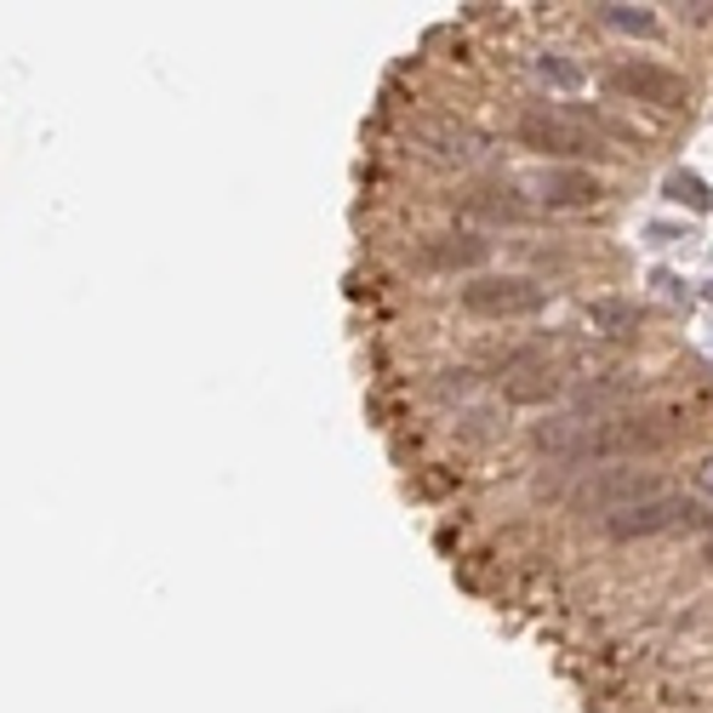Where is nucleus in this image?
I'll list each match as a JSON object with an SVG mask.
<instances>
[{
  "label": "nucleus",
  "mask_w": 713,
  "mask_h": 713,
  "mask_svg": "<svg viewBox=\"0 0 713 713\" xmlns=\"http://www.w3.org/2000/svg\"><path fill=\"white\" fill-rule=\"evenodd\" d=\"M463 302L474 314H491V320H520V314H537L548 302V292L525 274H479L463 286Z\"/></svg>",
  "instance_id": "obj_1"
},
{
  "label": "nucleus",
  "mask_w": 713,
  "mask_h": 713,
  "mask_svg": "<svg viewBox=\"0 0 713 713\" xmlns=\"http://www.w3.org/2000/svg\"><path fill=\"white\" fill-rule=\"evenodd\" d=\"M702 520V508L691 497H645V502H633V508H617V514H605V531L617 543H633V537H656V531H674V525H691Z\"/></svg>",
  "instance_id": "obj_2"
},
{
  "label": "nucleus",
  "mask_w": 713,
  "mask_h": 713,
  "mask_svg": "<svg viewBox=\"0 0 713 713\" xmlns=\"http://www.w3.org/2000/svg\"><path fill=\"white\" fill-rule=\"evenodd\" d=\"M520 138L531 148H543V155H571V161H582V155H594V148H599V138L589 132V126L571 120V115H559V109L520 115Z\"/></svg>",
  "instance_id": "obj_3"
},
{
  "label": "nucleus",
  "mask_w": 713,
  "mask_h": 713,
  "mask_svg": "<svg viewBox=\"0 0 713 713\" xmlns=\"http://www.w3.org/2000/svg\"><path fill=\"white\" fill-rule=\"evenodd\" d=\"M610 92L622 97H640V104H656V109H685V74L662 69V63H645V58H628L610 69Z\"/></svg>",
  "instance_id": "obj_4"
},
{
  "label": "nucleus",
  "mask_w": 713,
  "mask_h": 713,
  "mask_svg": "<svg viewBox=\"0 0 713 713\" xmlns=\"http://www.w3.org/2000/svg\"><path fill=\"white\" fill-rule=\"evenodd\" d=\"M589 497L594 508H605V514H617V508H633V502H645V497H662V479L651 468H605L589 479Z\"/></svg>",
  "instance_id": "obj_5"
},
{
  "label": "nucleus",
  "mask_w": 713,
  "mask_h": 713,
  "mask_svg": "<svg viewBox=\"0 0 713 713\" xmlns=\"http://www.w3.org/2000/svg\"><path fill=\"white\" fill-rule=\"evenodd\" d=\"M417 138H423V143H435V148H428V161H440V166H463V161H474L479 148H486V138H479L474 126H451V120L423 126Z\"/></svg>",
  "instance_id": "obj_6"
},
{
  "label": "nucleus",
  "mask_w": 713,
  "mask_h": 713,
  "mask_svg": "<svg viewBox=\"0 0 713 713\" xmlns=\"http://www.w3.org/2000/svg\"><path fill=\"white\" fill-rule=\"evenodd\" d=\"M486 258H491V240H479V235H440L423 246L428 269H479Z\"/></svg>",
  "instance_id": "obj_7"
},
{
  "label": "nucleus",
  "mask_w": 713,
  "mask_h": 713,
  "mask_svg": "<svg viewBox=\"0 0 713 713\" xmlns=\"http://www.w3.org/2000/svg\"><path fill=\"white\" fill-rule=\"evenodd\" d=\"M537 200L543 206H589V200H599V177L594 171H543Z\"/></svg>",
  "instance_id": "obj_8"
},
{
  "label": "nucleus",
  "mask_w": 713,
  "mask_h": 713,
  "mask_svg": "<svg viewBox=\"0 0 713 713\" xmlns=\"http://www.w3.org/2000/svg\"><path fill=\"white\" fill-rule=\"evenodd\" d=\"M508 371H514V383H508V400H554V371L537 360V354H520V360L514 366H508Z\"/></svg>",
  "instance_id": "obj_9"
},
{
  "label": "nucleus",
  "mask_w": 713,
  "mask_h": 713,
  "mask_svg": "<svg viewBox=\"0 0 713 713\" xmlns=\"http://www.w3.org/2000/svg\"><path fill=\"white\" fill-rule=\"evenodd\" d=\"M589 320H594V331L622 337V331L640 320V309H633V302H622V297H599V302H589Z\"/></svg>",
  "instance_id": "obj_10"
},
{
  "label": "nucleus",
  "mask_w": 713,
  "mask_h": 713,
  "mask_svg": "<svg viewBox=\"0 0 713 713\" xmlns=\"http://www.w3.org/2000/svg\"><path fill=\"white\" fill-rule=\"evenodd\" d=\"M668 200H679V206H691V212H708V206H713L708 183H702V177H691V171H674V177H668Z\"/></svg>",
  "instance_id": "obj_11"
},
{
  "label": "nucleus",
  "mask_w": 713,
  "mask_h": 713,
  "mask_svg": "<svg viewBox=\"0 0 713 713\" xmlns=\"http://www.w3.org/2000/svg\"><path fill=\"white\" fill-rule=\"evenodd\" d=\"M599 12H605L610 29H622V35H651L656 29V12H645V7H599Z\"/></svg>",
  "instance_id": "obj_12"
},
{
  "label": "nucleus",
  "mask_w": 713,
  "mask_h": 713,
  "mask_svg": "<svg viewBox=\"0 0 713 713\" xmlns=\"http://www.w3.org/2000/svg\"><path fill=\"white\" fill-rule=\"evenodd\" d=\"M479 212H491V217H525V206L520 200H474Z\"/></svg>",
  "instance_id": "obj_13"
},
{
  "label": "nucleus",
  "mask_w": 713,
  "mask_h": 713,
  "mask_svg": "<svg viewBox=\"0 0 713 713\" xmlns=\"http://www.w3.org/2000/svg\"><path fill=\"white\" fill-rule=\"evenodd\" d=\"M543 74H548V81H559V86H577V69L559 63V58H543Z\"/></svg>",
  "instance_id": "obj_14"
},
{
  "label": "nucleus",
  "mask_w": 713,
  "mask_h": 713,
  "mask_svg": "<svg viewBox=\"0 0 713 713\" xmlns=\"http://www.w3.org/2000/svg\"><path fill=\"white\" fill-rule=\"evenodd\" d=\"M697 486H702V491H708V497H713V456H708V463H702V468H697Z\"/></svg>",
  "instance_id": "obj_15"
},
{
  "label": "nucleus",
  "mask_w": 713,
  "mask_h": 713,
  "mask_svg": "<svg viewBox=\"0 0 713 713\" xmlns=\"http://www.w3.org/2000/svg\"><path fill=\"white\" fill-rule=\"evenodd\" d=\"M702 559H713V537H708V548H702Z\"/></svg>",
  "instance_id": "obj_16"
}]
</instances>
